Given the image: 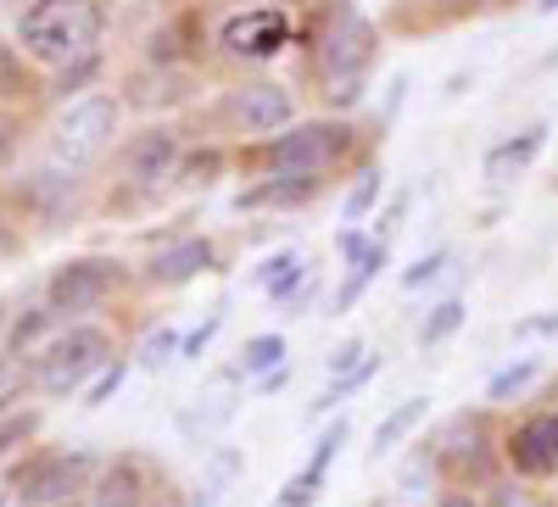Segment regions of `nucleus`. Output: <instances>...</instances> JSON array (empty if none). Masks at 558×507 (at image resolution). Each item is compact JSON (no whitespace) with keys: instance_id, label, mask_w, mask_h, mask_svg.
<instances>
[{"instance_id":"1","label":"nucleus","mask_w":558,"mask_h":507,"mask_svg":"<svg viewBox=\"0 0 558 507\" xmlns=\"http://www.w3.org/2000/svg\"><path fill=\"white\" fill-rule=\"evenodd\" d=\"M17 39L34 62L73 67L84 57H96L101 39V7L96 0H34L17 23Z\"/></svg>"},{"instance_id":"2","label":"nucleus","mask_w":558,"mask_h":507,"mask_svg":"<svg viewBox=\"0 0 558 507\" xmlns=\"http://www.w3.org/2000/svg\"><path fill=\"white\" fill-rule=\"evenodd\" d=\"M112 335L96 330V324H73L62 335H51L39 351H34V385L45 396H73L89 385V374H101V368H112Z\"/></svg>"},{"instance_id":"3","label":"nucleus","mask_w":558,"mask_h":507,"mask_svg":"<svg viewBox=\"0 0 558 507\" xmlns=\"http://www.w3.org/2000/svg\"><path fill=\"white\" fill-rule=\"evenodd\" d=\"M347 151H352L347 123H291L286 134L257 146V162L268 168V178H313L318 184Z\"/></svg>"},{"instance_id":"4","label":"nucleus","mask_w":558,"mask_h":507,"mask_svg":"<svg viewBox=\"0 0 558 507\" xmlns=\"http://www.w3.org/2000/svg\"><path fill=\"white\" fill-rule=\"evenodd\" d=\"M101 474V463L89 452H45L12 474V502L17 507H62L78 491H89Z\"/></svg>"},{"instance_id":"5","label":"nucleus","mask_w":558,"mask_h":507,"mask_svg":"<svg viewBox=\"0 0 558 507\" xmlns=\"http://www.w3.org/2000/svg\"><path fill=\"white\" fill-rule=\"evenodd\" d=\"M380 51V28L368 23L363 12L341 7L330 23H324L318 45H313V62H318V84H336V78H368Z\"/></svg>"},{"instance_id":"6","label":"nucleus","mask_w":558,"mask_h":507,"mask_svg":"<svg viewBox=\"0 0 558 507\" xmlns=\"http://www.w3.org/2000/svg\"><path fill=\"white\" fill-rule=\"evenodd\" d=\"M118 123H123V107H118L112 96H84V101H73V107L57 118L51 151H57L68 168H84V162H96V157L112 146Z\"/></svg>"},{"instance_id":"7","label":"nucleus","mask_w":558,"mask_h":507,"mask_svg":"<svg viewBox=\"0 0 558 507\" xmlns=\"http://www.w3.org/2000/svg\"><path fill=\"white\" fill-rule=\"evenodd\" d=\"M430 452H436L441 474H452V480H475V485L492 480V430H486V412H458V419H447Z\"/></svg>"},{"instance_id":"8","label":"nucleus","mask_w":558,"mask_h":507,"mask_svg":"<svg viewBox=\"0 0 558 507\" xmlns=\"http://www.w3.org/2000/svg\"><path fill=\"white\" fill-rule=\"evenodd\" d=\"M118 285V262L112 257H78V262H62L45 285V307L51 312H96Z\"/></svg>"},{"instance_id":"9","label":"nucleus","mask_w":558,"mask_h":507,"mask_svg":"<svg viewBox=\"0 0 558 507\" xmlns=\"http://www.w3.org/2000/svg\"><path fill=\"white\" fill-rule=\"evenodd\" d=\"M291 45V12L286 7H246L223 23V51L235 62H274Z\"/></svg>"},{"instance_id":"10","label":"nucleus","mask_w":558,"mask_h":507,"mask_svg":"<svg viewBox=\"0 0 558 507\" xmlns=\"http://www.w3.org/2000/svg\"><path fill=\"white\" fill-rule=\"evenodd\" d=\"M229 118H235L241 134H263V140H274V134H286L296 123V101H291L286 84L246 78L241 89H229Z\"/></svg>"},{"instance_id":"11","label":"nucleus","mask_w":558,"mask_h":507,"mask_svg":"<svg viewBox=\"0 0 558 507\" xmlns=\"http://www.w3.org/2000/svg\"><path fill=\"white\" fill-rule=\"evenodd\" d=\"M502 457L525 480H553L558 474V407H542L531 419H520L502 441Z\"/></svg>"},{"instance_id":"12","label":"nucleus","mask_w":558,"mask_h":507,"mask_svg":"<svg viewBox=\"0 0 558 507\" xmlns=\"http://www.w3.org/2000/svg\"><path fill=\"white\" fill-rule=\"evenodd\" d=\"M347 435H352V424H347V419H336L330 430H324V435L313 441L307 469H302V474H291L286 485H279L274 507H313V502H318V491H324V480H330V469H336L341 446H347Z\"/></svg>"},{"instance_id":"13","label":"nucleus","mask_w":558,"mask_h":507,"mask_svg":"<svg viewBox=\"0 0 558 507\" xmlns=\"http://www.w3.org/2000/svg\"><path fill=\"white\" fill-rule=\"evenodd\" d=\"M213 268H218V246L207 235H184V240H173L151 257L146 280L162 285V290H179V285H191L196 273H213Z\"/></svg>"},{"instance_id":"14","label":"nucleus","mask_w":558,"mask_h":507,"mask_svg":"<svg viewBox=\"0 0 558 507\" xmlns=\"http://www.w3.org/2000/svg\"><path fill=\"white\" fill-rule=\"evenodd\" d=\"M542 146H547V123H531V128H520L514 140H497V146L486 151V162H481L486 184H492V190H508V184H520V178L536 168Z\"/></svg>"},{"instance_id":"15","label":"nucleus","mask_w":558,"mask_h":507,"mask_svg":"<svg viewBox=\"0 0 558 507\" xmlns=\"http://www.w3.org/2000/svg\"><path fill=\"white\" fill-rule=\"evenodd\" d=\"M151 474L134 457H118V463H101L96 485H89V507H146Z\"/></svg>"},{"instance_id":"16","label":"nucleus","mask_w":558,"mask_h":507,"mask_svg":"<svg viewBox=\"0 0 558 507\" xmlns=\"http://www.w3.org/2000/svg\"><path fill=\"white\" fill-rule=\"evenodd\" d=\"M179 168V134L173 128H146L129 140V178L134 184H162Z\"/></svg>"},{"instance_id":"17","label":"nucleus","mask_w":558,"mask_h":507,"mask_svg":"<svg viewBox=\"0 0 558 507\" xmlns=\"http://www.w3.org/2000/svg\"><path fill=\"white\" fill-rule=\"evenodd\" d=\"M252 285H257L274 307H291V301L302 296V285H307V257H302L296 246L263 257V262H257V273H252Z\"/></svg>"},{"instance_id":"18","label":"nucleus","mask_w":558,"mask_h":507,"mask_svg":"<svg viewBox=\"0 0 558 507\" xmlns=\"http://www.w3.org/2000/svg\"><path fill=\"white\" fill-rule=\"evenodd\" d=\"M241 474H246V452H241V446H213L207 463H202V480H196L191 507H218L229 491L241 485Z\"/></svg>"},{"instance_id":"19","label":"nucleus","mask_w":558,"mask_h":507,"mask_svg":"<svg viewBox=\"0 0 558 507\" xmlns=\"http://www.w3.org/2000/svg\"><path fill=\"white\" fill-rule=\"evenodd\" d=\"M425 419H430V396H402V401L386 412V419L375 424V446H368V463H380L386 452H397V446H402L418 424H425Z\"/></svg>"},{"instance_id":"20","label":"nucleus","mask_w":558,"mask_h":507,"mask_svg":"<svg viewBox=\"0 0 558 507\" xmlns=\"http://www.w3.org/2000/svg\"><path fill=\"white\" fill-rule=\"evenodd\" d=\"M386 262H391V246H386V240H375V246H368V251L347 268V280L336 285V296H330V318H347V312L363 301V290L380 280V268H386Z\"/></svg>"},{"instance_id":"21","label":"nucleus","mask_w":558,"mask_h":507,"mask_svg":"<svg viewBox=\"0 0 558 507\" xmlns=\"http://www.w3.org/2000/svg\"><path fill=\"white\" fill-rule=\"evenodd\" d=\"M286 357H291L286 335H252V341L241 346L235 380H268V374H279V368H286Z\"/></svg>"},{"instance_id":"22","label":"nucleus","mask_w":558,"mask_h":507,"mask_svg":"<svg viewBox=\"0 0 558 507\" xmlns=\"http://www.w3.org/2000/svg\"><path fill=\"white\" fill-rule=\"evenodd\" d=\"M313 190H318L313 178H263L257 190H241L235 196V207L241 212H257V207H302Z\"/></svg>"},{"instance_id":"23","label":"nucleus","mask_w":558,"mask_h":507,"mask_svg":"<svg viewBox=\"0 0 558 507\" xmlns=\"http://www.w3.org/2000/svg\"><path fill=\"white\" fill-rule=\"evenodd\" d=\"M207 401H213V407H184V412H179V430H184V435H213L218 424L235 419V407H241L235 391H218V396H207Z\"/></svg>"},{"instance_id":"24","label":"nucleus","mask_w":558,"mask_h":507,"mask_svg":"<svg viewBox=\"0 0 558 507\" xmlns=\"http://www.w3.org/2000/svg\"><path fill=\"white\" fill-rule=\"evenodd\" d=\"M380 196H386V173H380V168H363L357 184H352V196L341 201V218H347V223H363L368 212L380 207Z\"/></svg>"},{"instance_id":"25","label":"nucleus","mask_w":558,"mask_h":507,"mask_svg":"<svg viewBox=\"0 0 558 507\" xmlns=\"http://www.w3.org/2000/svg\"><path fill=\"white\" fill-rule=\"evenodd\" d=\"M463 330V301L458 296H447L441 307H430V318L418 324V346H441L447 335H458Z\"/></svg>"},{"instance_id":"26","label":"nucleus","mask_w":558,"mask_h":507,"mask_svg":"<svg viewBox=\"0 0 558 507\" xmlns=\"http://www.w3.org/2000/svg\"><path fill=\"white\" fill-rule=\"evenodd\" d=\"M542 374V362L536 357H520V362H508L502 374H492V385H486V401H508V396H520L531 380Z\"/></svg>"},{"instance_id":"27","label":"nucleus","mask_w":558,"mask_h":507,"mask_svg":"<svg viewBox=\"0 0 558 507\" xmlns=\"http://www.w3.org/2000/svg\"><path fill=\"white\" fill-rule=\"evenodd\" d=\"M441 474V463H436V452L430 446H418L413 457H408V463H402V474H397V491L402 496H425V491H418V485H430Z\"/></svg>"},{"instance_id":"28","label":"nucleus","mask_w":558,"mask_h":507,"mask_svg":"<svg viewBox=\"0 0 558 507\" xmlns=\"http://www.w3.org/2000/svg\"><path fill=\"white\" fill-rule=\"evenodd\" d=\"M179 346H184V341H179V330H173V324H162V330H151L146 341H140V351H134V357H140V368H168V362L179 357Z\"/></svg>"},{"instance_id":"29","label":"nucleus","mask_w":558,"mask_h":507,"mask_svg":"<svg viewBox=\"0 0 558 507\" xmlns=\"http://www.w3.org/2000/svg\"><path fill=\"white\" fill-rule=\"evenodd\" d=\"M51 324H57L51 307H34L28 318H17V324H12V357H28V346H34L45 330H51Z\"/></svg>"},{"instance_id":"30","label":"nucleus","mask_w":558,"mask_h":507,"mask_svg":"<svg viewBox=\"0 0 558 507\" xmlns=\"http://www.w3.org/2000/svg\"><path fill=\"white\" fill-rule=\"evenodd\" d=\"M447 262H452V251H447V246H436L430 257H418L413 268H402V290H418V285H436Z\"/></svg>"},{"instance_id":"31","label":"nucleus","mask_w":558,"mask_h":507,"mask_svg":"<svg viewBox=\"0 0 558 507\" xmlns=\"http://www.w3.org/2000/svg\"><path fill=\"white\" fill-rule=\"evenodd\" d=\"M23 385H34V368L23 357H0V407H12L23 396Z\"/></svg>"},{"instance_id":"32","label":"nucleus","mask_w":558,"mask_h":507,"mask_svg":"<svg viewBox=\"0 0 558 507\" xmlns=\"http://www.w3.org/2000/svg\"><path fill=\"white\" fill-rule=\"evenodd\" d=\"M363 362H368V341H363V335L341 341V346L330 351V380H347V374H357Z\"/></svg>"},{"instance_id":"33","label":"nucleus","mask_w":558,"mask_h":507,"mask_svg":"<svg viewBox=\"0 0 558 507\" xmlns=\"http://www.w3.org/2000/svg\"><path fill=\"white\" fill-rule=\"evenodd\" d=\"M23 89H28V78H23V62H17V51H12V45H0V101L23 96Z\"/></svg>"},{"instance_id":"34","label":"nucleus","mask_w":558,"mask_h":507,"mask_svg":"<svg viewBox=\"0 0 558 507\" xmlns=\"http://www.w3.org/2000/svg\"><path fill=\"white\" fill-rule=\"evenodd\" d=\"M118 385H123V362H112V368H101L96 374V385L84 391V407H107L112 396H118Z\"/></svg>"},{"instance_id":"35","label":"nucleus","mask_w":558,"mask_h":507,"mask_svg":"<svg viewBox=\"0 0 558 507\" xmlns=\"http://www.w3.org/2000/svg\"><path fill=\"white\" fill-rule=\"evenodd\" d=\"M223 318H229V312H223V307H218V312H213V318H207V324H202V330H196V335H184V346H179V351H184V357H202V351H207V346H213V335H218V330H223Z\"/></svg>"},{"instance_id":"36","label":"nucleus","mask_w":558,"mask_h":507,"mask_svg":"<svg viewBox=\"0 0 558 507\" xmlns=\"http://www.w3.org/2000/svg\"><path fill=\"white\" fill-rule=\"evenodd\" d=\"M547 335H558V312H536L514 324V341H547Z\"/></svg>"},{"instance_id":"37","label":"nucleus","mask_w":558,"mask_h":507,"mask_svg":"<svg viewBox=\"0 0 558 507\" xmlns=\"http://www.w3.org/2000/svg\"><path fill=\"white\" fill-rule=\"evenodd\" d=\"M368 246H375V240H363V228H341V235H336V257H341L347 268H352Z\"/></svg>"},{"instance_id":"38","label":"nucleus","mask_w":558,"mask_h":507,"mask_svg":"<svg viewBox=\"0 0 558 507\" xmlns=\"http://www.w3.org/2000/svg\"><path fill=\"white\" fill-rule=\"evenodd\" d=\"M101 62L96 57H84V62H73V67H62V78H57V89H62V96H68V84H84L89 73H96Z\"/></svg>"},{"instance_id":"39","label":"nucleus","mask_w":558,"mask_h":507,"mask_svg":"<svg viewBox=\"0 0 558 507\" xmlns=\"http://www.w3.org/2000/svg\"><path fill=\"white\" fill-rule=\"evenodd\" d=\"M492 507H536V496H531L525 485H502V491L492 496Z\"/></svg>"},{"instance_id":"40","label":"nucleus","mask_w":558,"mask_h":507,"mask_svg":"<svg viewBox=\"0 0 558 507\" xmlns=\"http://www.w3.org/2000/svg\"><path fill=\"white\" fill-rule=\"evenodd\" d=\"M218 162H223L218 151H207V157H196V162H191V184H207V178L218 173Z\"/></svg>"},{"instance_id":"41","label":"nucleus","mask_w":558,"mask_h":507,"mask_svg":"<svg viewBox=\"0 0 558 507\" xmlns=\"http://www.w3.org/2000/svg\"><path fill=\"white\" fill-rule=\"evenodd\" d=\"M28 430H34L28 419H12V424H0V452H7V446H12L17 435H28Z\"/></svg>"},{"instance_id":"42","label":"nucleus","mask_w":558,"mask_h":507,"mask_svg":"<svg viewBox=\"0 0 558 507\" xmlns=\"http://www.w3.org/2000/svg\"><path fill=\"white\" fill-rule=\"evenodd\" d=\"M430 507H481V502H475L470 491H447V496H436Z\"/></svg>"},{"instance_id":"43","label":"nucleus","mask_w":558,"mask_h":507,"mask_svg":"<svg viewBox=\"0 0 558 507\" xmlns=\"http://www.w3.org/2000/svg\"><path fill=\"white\" fill-rule=\"evenodd\" d=\"M17 257V235H12V223H0V262H12Z\"/></svg>"},{"instance_id":"44","label":"nucleus","mask_w":558,"mask_h":507,"mask_svg":"<svg viewBox=\"0 0 558 507\" xmlns=\"http://www.w3.org/2000/svg\"><path fill=\"white\" fill-rule=\"evenodd\" d=\"M470 84H475V73H452V78H447V96H463Z\"/></svg>"},{"instance_id":"45","label":"nucleus","mask_w":558,"mask_h":507,"mask_svg":"<svg viewBox=\"0 0 558 507\" xmlns=\"http://www.w3.org/2000/svg\"><path fill=\"white\" fill-rule=\"evenodd\" d=\"M536 12H558V0H536Z\"/></svg>"},{"instance_id":"46","label":"nucleus","mask_w":558,"mask_h":507,"mask_svg":"<svg viewBox=\"0 0 558 507\" xmlns=\"http://www.w3.org/2000/svg\"><path fill=\"white\" fill-rule=\"evenodd\" d=\"M0 507H7V502H0Z\"/></svg>"}]
</instances>
